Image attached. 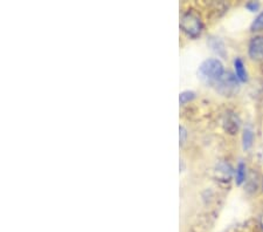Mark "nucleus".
<instances>
[{
  "label": "nucleus",
  "mask_w": 263,
  "mask_h": 232,
  "mask_svg": "<svg viewBox=\"0 0 263 232\" xmlns=\"http://www.w3.org/2000/svg\"><path fill=\"white\" fill-rule=\"evenodd\" d=\"M224 74L222 63L218 59H209L199 67V77L206 83H215Z\"/></svg>",
  "instance_id": "1"
},
{
  "label": "nucleus",
  "mask_w": 263,
  "mask_h": 232,
  "mask_svg": "<svg viewBox=\"0 0 263 232\" xmlns=\"http://www.w3.org/2000/svg\"><path fill=\"white\" fill-rule=\"evenodd\" d=\"M209 44L212 47V49H213L214 52L218 54V56L224 57V54H226V50H224V45H223V42L219 39V38H214V37L210 38Z\"/></svg>",
  "instance_id": "8"
},
{
  "label": "nucleus",
  "mask_w": 263,
  "mask_h": 232,
  "mask_svg": "<svg viewBox=\"0 0 263 232\" xmlns=\"http://www.w3.org/2000/svg\"><path fill=\"white\" fill-rule=\"evenodd\" d=\"M260 29H263V13L258 14L252 25V31H260Z\"/></svg>",
  "instance_id": "12"
},
{
  "label": "nucleus",
  "mask_w": 263,
  "mask_h": 232,
  "mask_svg": "<svg viewBox=\"0 0 263 232\" xmlns=\"http://www.w3.org/2000/svg\"><path fill=\"white\" fill-rule=\"evenodd\" d=\"M234 69H235V77L239 79V81L246 82L248 79L247 70H246L245 63L240 58H236L234 60Z\"/></svg>",
  "instance_id": "7"
},
{
  "label": "nucleus",
  "mask_w": 263,
  "mask_h": 232,
  "mask_svg": "<svg viewBox=\"0 0 263 232\" xmlns=\"http://www.w3.org/2000/svg\"><path fill=\"white\" fill-rule=\"evenodd\" d=\"M180 28L190 38H198L201 34L202 23L197 13H194L192 11H187L181 15Z\"/></svg>",
  "instance_id": "2"
},
{
  "label": "nucleus",
  "mask_w": 263,
  "mask_h": 232,
  "mask_svg": "<svg viewBox=\"0 0 263 232\" xmlns=\"http://www.w3.org/2000/svg\"><path fill=\"white\" fill-rule=\"evenodd\" d=\"M247 169H246V164L243 162H240L237 164L236 167V171H235V182L237 185H241L246 180V171Z\"/></svg>",
  "instance_id": "9"
},
{
  "label": "nucleus",
  "mask_w": 263,
  "mask_h": 232,
  "mask_svg": "<svg viewBox=\"0 0 263 232\" xmlns=\"http://www.w3.org/2000/svg\"><path fill=\"white\" fill-rule=\"evenodd\" d=\"M239 79L232 73H224L216 82V90L224 96H233L239 92Z\"/></svg>",
  "instance_id": "3"
},
{
  "label": "nucleus",
  "mask_w": 263,
  "mask_h": 232,
  "mask_svg": "<svg viewBox=\"0 0 263 232\" xmlns=\"http://www.w3.org/2000/svg\"><path fill=\"white\" fill-rule=\"evenodd\" d=\"M194 98H196V93L191 91H185L179 95V102L180 104H186L190 102V101H192Z\"/></svg>",
  "instance_id": "11"
},
{
  "label": "nucleus",
  "mask_w": 263,
  "mask_h": 232,
  "mask_svg": "<svg viewBox=\"0 0 263 232\" xmlns=\"http://www.w3.org/2000/svg\"><path fill=\"white\" fill-rule=\"evenodd\" d=\"M246 7H247L250 12H255L258 10V7H260V4L257 2H249L246 4Z\"/></svg>",
  "instance_id": "14"
},
{
  "label": "nucleus",
  "mask_w": 263,
  "mask_h": 232,
  "mask_svg": "<svg viewBox=\"0 0 263 232\" xmlns=\"http://www.w3.org/2000/svg\"><path fill=\"white\" fill-rule=\"evenodd\" d=\"M223 128L227 133L234 135L240 128V120L235 113L227 112L223 117Z\"/></svg>",
  "instance_id": "5"
},
{
  "label": "nucleus",
  "mask_w": 263,
  "mask_h": 232,
  "mask_svg": "<svg viewBox=\"0 0 263 232\" xmlns=\"http://www.w3.org/2000/svg\"><path fill=\"white\" fill-rule=\"evenodd\" d=\"M260 225H261V229L263 230V213L261 215V218H260Z\"/></svg>",
  "instance_id": "15"
},
{
  "label": "nucleus",
  "mask_w": 263,
  "mask_h": 232,
  "mask_svg": "<svg viewBox=\"0 0 263 232\" xmlns=\"http://www.w3.org/2000/svg\"><path fill=\"white\" fill-rule=\"evenodd\" d=\"M214 176L220 182H230L233 176V169L231 164L224 161L219 162L215 167Z\"/></svg>",
  "instance_id": "4"
},
{
  "label": "nucleus",
  "mask_w": 263,
  "mask_h": 232,
  "mask_svg": "<svg viewBox=\"0 0 263 232\" xmlns=\"http://www.w3.org/2000/svg\"><path fill=\"white\" fill-rule=\"evenodd\" d=\"M254 142V133L250 128H246L243 130V135H242V143H243V149L248 150L250 149V147L253 146Z\"/></svg>",
  "instance_id": "10"
},
{
  "label": "nucleus",
  "mask_w": 263,
  "mask_h": 232,
  "mask_svg": "<svg viewBox=\"0 0 263 232\" xmlns=\"http://www.w3.org/2000/svg\"><path fill=\"white\" fill-rule=\"evenodd\" d=\"M186 137H187V132L184 127H179V140H180V145H184L186 141Z\"/></svg>",
  "instance_id": "13"
},
{
  "label": "nucleus",
  "mask_w": 263,
  "mask_h": 232,
  "mask_svg": "<svg viewBox=\"0 0 263 232\" xmlns=\"http://www.w3.org/2000/svg\"><path fill=\"white\" fill-rule=\"evenodd\" d=\"M249 56L254 60L263 59V38L255 37L249 42Z\"/></svg>",
  "instance_id": "6"
}]
</instances>
